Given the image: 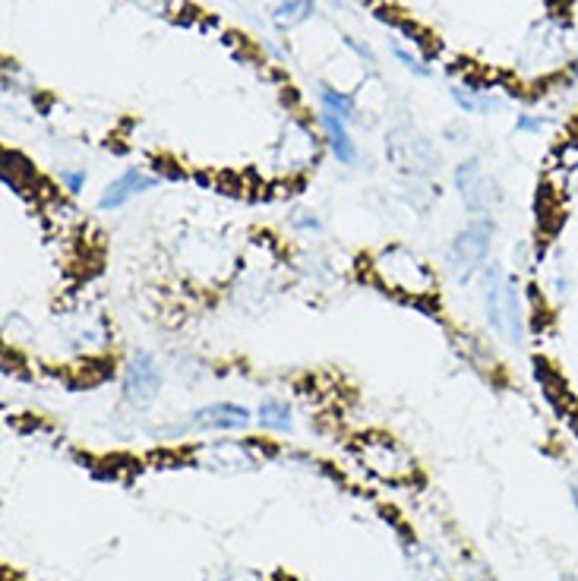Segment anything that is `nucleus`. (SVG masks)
Segmentation results:
<instances>
[{"instance_id": "nucleus-6", "label": "nucleus", "mask_w": 578, "mask_h": 581, "mask_svg": "<svg viewBox=\"0 0 578 581\" xmlns=\"http://www.w3.org/2000/svg\"><path fill=\"white\" fill-rule=\"evenodd\" d=\"M455 190L474 215H487L500 203V187L487 177L481 158H464L455 168Z\"/></svg>"}, {"instance_id": "nucleus-3", "label": "nucleus", "mask_w": 578, "mask_h": 581, "mask_svg": "<svg viewBox=\"0 0 578 581\" xmlns=\"http://www.w3.org/2000/svg\"><path fill=\"white\" fill-rule=\"evenodd\" d=\"M493 221L487 215H474L462 232L455 234V240L445 250V269L455 275L459 282H471L478 272L487 266V256L493 247Z\"/></svg>"}, {"instance_id": "nucleus-1", "label": "nucleus", "mask_w": 578, "mask_h": 581, "mask_svg": "<svg viewBox=\"0 0 578 581\" xmlns=\"http://www.w3.org/2000/svg\"><path fill=\"white\" fill-rule=\"evenodd\" d=\"M483 311H487V326L500 338H506L509 345H525L528 323H525L519 285L497 263L483 266Z\"/></svg>"}, {"instance_id": "nucleus-8", "label": "nucleus", "mask_w": 578, "mask_h": 581, "mask_svg": "<svg viewBox=\"0 0 578 581\" xmlns=\"http://www.w3.org/2000/svg\"><path fill=\"white\" fill-rule=\"evenodd\" d=\"M196 462L206 471H218V474H234V471H253L256 467V455L253 449L244 443H232V440H222V443H209L196 452Z\"/></svg>"}, {"instance_id": "nucleus-2", "label": "nucleus", "mask_w": 578, "mask_h": 581, "mask_svg": "<svg viewBox=\"0 0 578 581\" xmlns=\"http://www.w3.org/2000/svg\"><path fill=\"white\" fill-rule=\"evenodd\" d=\"M370 269L383 288L405 294V297H430L437 290V272L424 259L402 244L383 247L370 259Z\"/></svg>"}, {"instance_id": "nucleus-12", "label": "nucleus", "mask_w": 578, "mask_h": 581, "mask_svg": "<svg viewBox=\"0 0 578 581\" xmlns=\"http://www.w3.org/2000/svg\"><path fill=\"white\" fill-rule=\"evenodd\" d=\"M256 414H259L263 430H275V433H288L291 430V407L282 398H263Z\"/></svg>"}, {"instance_id": "nucleus-4", "label": "nucleus", "mask_w": 578, "mask_h": 581, "mask_svg": "<svg viewBox=\"0 0 578 581\" xmlns=\"http://www.w3.org/2000/svg\"><path fill=\"white\" fill-rule=\"evenodd\" d=\"M357 455H361L366 471H373L376 477H383L389 484H402V481H408L414 474V462L408 459V452L395 440L366 436L357 446Z\"/></svg>"}, {"instance_id": "nucleus-11", "label": "nucleus", "mask_w": 578, "mask_h": 581, "mask_svg": "<svg viewBox=\"0 0 578 581\" xmlns=\"http://www.w3.org/2000/svg\"><path fill=\"white\" fill-rule=\"evenodd\" d=\"M282 149L288 152V168H307L316 158V139L307 127H291L282 139Z\"/></svg>"}, {"instance_id": "nucleus-15", "label": "nucleus", "mask_w": 578, "mask_h": 581, "mask_svg": "<svg viewBox=\"0 0 578 581\" xmlns=\"http://www.w3.org/2000/svg\"><path fill=\"white\" fill-rule=\"evenodd\" d=\"M392 51H395V58L402 60V63H405L408 70H414L418 77H430V67H427L424 60L414 58V55H408V51H405V48H402V45H392Z\"/></svg>"}, {"instance_id": "nucleus-18", "label": "nucleus", "mask_w": 578, "mask_h": 581, "mask_svg": "<svg viewBox=\"0 0 578 581\" xmlns=\"http://www.w3.org/2000/svg\"><path fill=\"white\" fill-rule=\"evenodd\" d=\"M222 581H259L253 572H247V569H241V572H232V575H225Z\"/></svg>"}, {"instance_id": "nucleus-19", "label": "nucleus", "mask_w": 578, "mask_h": 581, "mask_svg": "<svg viewBox=\"0 0 578 581\" xmlns=\"http://www.w3.org/2000/svg\"><path fill=\"white\" fill-rule=\"evenodd\" d=\"M569 490H572V503H576V509H578V474H576V477H572V484H569Z\"/></svg>"}, {"instance_id": "nucleus-16", "label": "nucleus", "mask_w": 578, "mask_h": 581, "mask_svg": "<svg viewBox=\"0 0 578 581\" xmlns=\"http://www.w3.org/2000/svg\"><path fill=\"white\" fill-rule=\"evenodd\" d=\"M86 180H89L86 171H70V168H63V171H60V184L67 187V194H79V190L86 187Z\"/></svg>"}, {"instance_id": "nucleus-14", "label": "nucleus", "mask_w": 578, "mask_h": 581, "mask_svg": "<svg viewBox=\"0 0 578 581\" xmlns=\"http://www.w3.org/2000/svg\"><path fill=\"white\" fill-rule=\"evenodd\" d=\"M320 101H323V111H326V115H335L339 120H345V124L354 120V101L347 96H342L339 89H323V92H320Z\"/></svg>"}, {"instance_id": "nucleus-10", "label": "nucleus", "mask_w": 578, "mask_h": 581, "mask_svg": "<svg viewBox=\"0 0 578 581\" xmlns=\"http://www.w3.org/2000/svg\"><path fill=\"white\" fill-rule=\"evenodd\" d=\"M323 130H326L332 156L339 158L342 165H354V161H357V146H354V139L347 134L345 120H339L335 115H326V111H323Z\"/></svg>"}, {"instance_id": "nucleus-5", "label": "nucleus", "mask_w": 578, "mask_h": 581, "mask_svg": "<svg viewBox=\"0 0 578 581\" xmlns=\"http://www.w3.org/2000/svg\"><path fill=\"white\" fill-rule=\"evenodd\" d=\"M124 402L136 411L149 407L161 392V367L149 351H134L127 367H124Z\"/></svg>"}, {"instance_id": "nucleus-17", "label": "nucleus", "mask_w": 578, "mask_h": 581, "mask_svg": "<svg viewBox=\"0 0 578 581\" xmlns=\"http://www.w3.org/2000/svg\"><path fill=\"white\" fill-rule=\"evenodd\" d=\"M304 218H291V225L294 228H301V232H320V218L316 215H310V213H301Z\"/></svg>"}, {"instance_id": "nucleus-7", "label": "nucleus", "mask_w": 578, "mask_h": 581, "mask_svg": "<svg viewBox=\"0 0 578 581\" xmlns=\"http://www.w3.org/2000/svg\"><path fill=\"white\" fill-rule=\"evenodd\" d=\"M253 421L251 407L234 405V402H215V405H203L187 414V424L184 430H247Z\"/></svg>"}, {"instance_id": "nucleus-9", "label": "nucleus", "mask_w": 578, "mask_h": 581, "mask_svg": "<svg viewBox=\"0 0 578 581\" xmlns=\"http://www.w3.org/2000/svg\"><path fill=\"white\" fill-rule=\"evenodd\" d=\"M155 184H158V177L155 175H146L143 168H130V171H124V175L117 177V180H111V184L101 190V196H98V209H101V213H115V209L127 206L136 196L149 194Z\"/></svg>"}, {"instance_id": "nucleus-13", "label": "nucleus", "mask_w": 578, "mask_h": 581, "mask_svg": "<svg viewBox=\"0 0 578 581\" xmlns=\"http://www.w3.org/2000/svg\"><path fill=\"white\" fill-rule=\"evenodd\" d=\"M310 13H313V0H285L275 10V26L278 29H291V26L307 20Z\"/></svg>"}]
</instances>
